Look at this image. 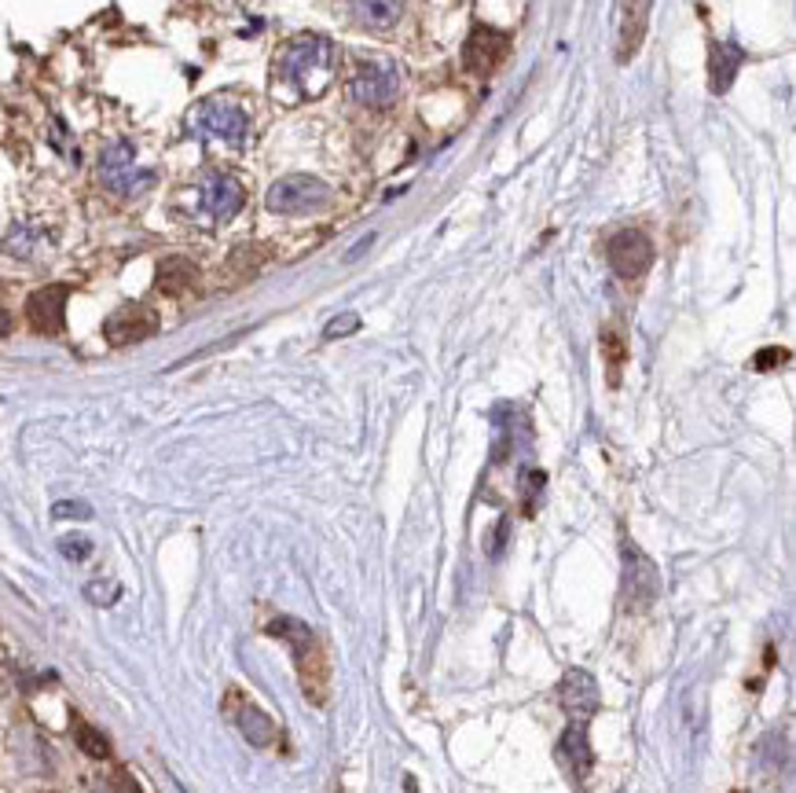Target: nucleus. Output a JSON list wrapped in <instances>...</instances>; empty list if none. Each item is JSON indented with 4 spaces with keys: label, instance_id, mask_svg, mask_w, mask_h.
<instances>
[{
    "label": "nucleus",
    "instance_id": "ddd939ff",
    "mask_svg": "<svg viewBox=\"0 0 796 793\" xmlns=\"http://www.w3.org/2000/svg\"><path fill=\"white\" fill-rule=\"evenodd\" d=\"M345 12L353 15L356 26L374 30V34H385L401 23L404 15V0H345Z\"/></svg>",
    "mask_w": 796,
    "mask_h": 793
},
{
    "label": "nucleus",
    "instance_id": "cd10ccee",
    "mask_svg": "<svg viewBox=\"0 0 796 793\" xmlns=\"http://www.w3.org/2000/svg\"><path fill=\"white\" fill-rule=\"evenodd\" d=\"M8 331H12V317H8V312H4V309H0V338H4V335H8Z\"/></svg>",
    "mask_w": 796,
    "mask_h": 793
},
{
    "label": "nucleus",
    "instance_id": "aec40b11",
    "mask_svg": "<svg viewBox=\"0 0 796 793\" xmlns=\"http://www.w3.org/2000/svg\"><path fill=\"white\" fill-rule=\"evenodd\" d=\"M37 246H41V232L37 228H15L12 235H8V250H12L15 257H34L37 254Z\"/></svg>",
    "mask_w": 796,
    "mask_h": 793
},
{
    "label": "nucleus",
    "instance_id": "2eb2a0df",
    "mask_svg": "<svg viewBox=\"0 0 796 793\" xmlns=\"http://www.w3.org/2000/svg\"><path fill=\"white\" fill-rule=\"evenodd\" d=\"M741 62H746V51H741L735 41H723V45L712 48L708 59V78H712V92H727L730 81L738 78Z\"/></svg>",
    "mask_w": 796,
    "mask_h": 793
},
{
    "label": "nucleus",
    "instance_id": "412c9836",
    "mask_svg": "<svg viewBox=\"0 0 796 793\" xmlns=\"http://www.w3.org/2000/svg\"><path fill=\"white\" fill-rule=\"evenodd\" d=\"M85 595L96 602V607H111V602L118 599V584H114V581H92L85 588Z\"/></svg>",
    "mask_w": 796,
    "mask_h": 793
},
{
    "label": "nucleus",
    "instance_id": "5701e85b",
    "mask_svg": "<svg viewBox=\"0 0 796 793\" xmlns=\"http://www.w3.org/2000/svg\"><path fill=\"white\" fill-rule=\"evenodd\" d=\"M602 353L610 357V368H613V379H616V368H621V360H624V342L616 338V331H605L602 335Z\"/></svg>",
    "mask_w": 796,
    "mask_h": 793
},
{
    "label": "nucleus",
    "instance_id": "6e6552de",
    "mask_svg": "<svg viewBox=\"0 0 796 793\" xmlns=\"http://www.w3.org/2000/svg\"><path fill=\"white\" fill-rule=\"evenodd\" d=\"M243 203H246V192L232 173H209L198 184V206L206 210L209 221H232L243 210Z\"/></svg>",
    "mask_w": 796,
    "mask_h": 793
},
{
    "label": "nucleus",
    "instance_id": "1a4fd4ad",
    "mask_svg": "<svg viewBox=\"0 0 796 793\" xmlns=\"http://www.w3.org/2000/svg\"><path fill=\"white\" fill-rule=\"evenodd\" d=\"M159 331V317L148 306H125L103 323V335L111 346H136V342L151 338Z\"/></svg>",
    "mask_w": 796,
    "mask_h": 793
},
{
    "label": "nucleus",
    "instance_id": "a211bd4d",
    "mask_svg": "<svg viewBox=\"0 0 796 793\" xmlns=\"http://www.w3.org/2000/svg\"><path fill=\"white\" fill-rule=\"evenodd\" d=\"M562 757L569 760V768L576 771V775H584V771L591 768V749H588V727L584 724H576L573 720V727L562 735Z\"/></svg>",
    "mask_w": 796,
    "mask_h": 793
},
{
    "label": "nucleus",
    "instance_id": "6ab92c4d",
    "mask_svg": "<svg viewBox=\"0 0 796 793\" xmlns=\"http://www.w3.org/2000/svg\"><path fill=\"white\" fill-rule=\"evenodd\" d=\"M74 732H78V746L85 749L89 757H96V760H103L111 754V746H107V738H103L96 727H89L85 720H74Z\"/></svg>",
    "mask_w": 796,
    "mask_h": 793
},
{
    "label": "nucleus",
    "instance_id": "423d86ee",
    "mask_svg": "<svg viewBox=\"0 0 796 793\" xmlns=\"http://www.w3.org/2000/svg\"><path fill=\"white\" fill-rule=\"evenodd\" d=\"M401 92V70L393 59H364L353 74V100L364 107H390Z\"/></svg>",
    "mask_w": 796,
    "mask_h": 793
},
{
    "label": "nucleus",
    "instance_id": "393cba45",
    "mask_svg": "<svg viewBox=\"0 0 796 793\" xmlns=\"http://www.w3.org/2000/svg\"><path fill=\"white\" fill-rule=\"evenodd\" d=\"M51 515H56V518H89L92 507H85V504H56Z\"/></svg>",
    "mask_w": 796,
    "mask_h": 793
},
{
    "label": "nucleus",
    "instance_id": "4468645a",
    "mask_svg": "<svg viewBox=\"0 0 796 793\" xmlns=\"http://www.w3.org/2000/svg\"><path fill=\"white\" fill-rule=\"evenodd\" d=\"M624 555H627V595H632L635 607H646V602H654V595L661 591V577H657L654 562H649L635 544H627Z\"/></svg>",
    "mask_w": 796,
    "mask_h": 793
},
{
    "label": "nucleus",
    "instance_id": "a878e982",
    "mask_svg": "<svg viewBox=\"0 0 796 793\" xmlns=\"http://www.w3.org/2000/svg\"><path fill=\"white\" fill-rule=\"evenodd\" d=\"M785 357H789L785 349H763L760 357H757V368L768 371V368H774V364H785Z\"/></svg>",
    "mask_w": 796,
    "mask_h": 793
},
{
    "label": "nucleus",
    "instance_id": "4be33fe9",
    "mask_svg": "<svg viewBox=\"0 0 796 793\" xmlns=\"http://www.w3.org/2000/svg\"><path fill=\"white\" fill-rule=\"evenodd\" d=\"M59 551L67 559H74V562H81V559H89L92 555V540L89 537H62L59 540Z\"/></svg>",
    "mask_w": 796,
    "mask_h": 793
},
{
    "label": "nucleus",
    "instance_id": "b1692460",
    "mask_svg": "<svg viewBox=\"0 0 796 793\" xmlns=\"http://www.w3.org/2000/svg\"><path fill=\"white\" fill-rule=\"evenodd\" d=\"M360 327V320L353 317V312H345L342 320H331L327 323V338H338V335H349V331H356Z\"/></svg>",
    "mask_w": 796,
    "mask_h": 793
},
{
    "label": "nucleus",
    "instance_id": "bb28decb",
    "mask_svg": "<svg viewBox=\"0 0 796 793\" xmlns=\"http://www.w3.org/2000/svg\"><path fill=\"white\" fill-rule=\"evenodd\" d=\"M114 786H118V793H140V790H136V782L125 775V771H118V775H114Z\"/></svg>",
    "mask_w": 796,
    "mask_h": 793
},
{
    "label": "nucleus",
    "instance_id": "0eeeda50",
    "mask_svg": "<svg viewBox=\"0 0 796 793\" xmlns=\"http://www.w3.org/2000/svg\"><path fill=\"white\" fill-rule=\"evenodd\" d=\"M605 257H610L613 273L621 279H638L654 265V243H649L646 232L638 228H621L610 243H605Z\"/></svg>",
    "mask_w": 796,
    "mask_h": 793
},
{
    "label": "nucleus",
    "instance_id": "20e7f679",
    "mask_svg": "<svg viewBox=\"0 0 796 793\" xmlns=\"http://www.w3.org/2000/svg\"><path fill=\"white\" fill-rule=\"evenodd\" d=\"M187 129H192L195 137L224 140V143H232V148H239L250 133V122H246V111L239 107V103L203 100L192 114H187Z\"/></svg>",
    "mask_w": 796,
    "mask_h": 793
},
{
    "label": "nucleus",
    "instance_id": "f257e3e1",
    "mask_svg": "<svg viewBox=\"0 0 796 793\" xmlns=\"http://www.w3.org/2000/svg\"><path fill=\"white\" fill-rule=\"evenodd\" d=\"M334 74H338V48L320 34L295 37L279 56V81L305 100L323 96L331 89Z\"/></svg>",
    "mask_w": 796,
    "mask_h": 793
},
{
    "label": "nucleus",
    "instance_id": "f3484780",
    "mask_svg": "<svg viewBox=\"0 0 796 793\" xmlns=\"http://www.w3.org/2000/svg\"><path fill=\"white\" fill-rule=\"evenodd\" d=\"M195 265L184 257H170L159 265V290H165V295H184L187 287H195Z\"/></svg>",
    "mask_w": 796,
    "mask_h": 793
},
{
    "label": "nucleus",
    "instance_id": "9d476101",
    "mask_svg": "<svg viewBox=\"0 0 796 793\" xmlns=\"http://www.w3.org/2000/svg\"><path fill=\"white\" fill-rule=\"evenodd\" d=\"M558 698H562L565 713H569L576 724H588V720L599 713V705H602L599 683H595L584 669H569V673L562 676Z\"/></svg>",
    "mask_w": 796,
    "mask_h": 793
},
{
    "label": "nucleus",
    "instance_id": "9b49d317",
    "mask_svg": "<svg viewBox=\"0 0 796 793\" xmlns=\"http://www.w3.org/2000/svg\"><path fill=\"white\" fill-rule=\"evenodd\" d=\"M67 298H70V287H41L30 295L26 301V320L30 327L41 331V335H59L62 331V317H67Z\"/></svg>",
    "mask_w": 796,
    "mask_h": 793
},
{
    "label": "nucleus",
    "instance_id": "7ed1b4c3",
    "mask_svg": "<svg viewBox=\"0 0 796 793\" xmlns=\"http://www.w3.org/2000/svg\"><path fill=\"white\" fill-rule=\"evenodd\" d=\"M331 198H334V192L320 181V176L295 173V176H282V181H276L268 187L265 206L272 214L301 217V214H316V210H323V206H331Z\"/></svg>",
    "mask_w": 796,
    "mask_h": 793
},
{
    "label": "nucleus",
    "instance_id": "39448f33",
    "mask_svg": "<svg viewBox=\"0 0 796 793\" xmlns=\"http://www.w3.org/2000/svg\"><path fill=\"white\" fill-rule=\"evenodd\" d=\"M100 181L107 192L122 195V198H132L140 192H148L154 184V173L151 170H136V151L132 143H111L107 151L100 154Z\"/></svg>",
    "mask_w": 796,
    "mask_h": 793
},
{
    "label": "nucleus",
    "instance_id": "f8f14e48",
    "mask_svg": "<svg viewBox=\"0 0 796 793\" xmlns=\"http://www.w3.org/2000/svg\"><path fill=\"white\" fill-rule=\"evenodd\" d=\"M507 51H510V37L507 34H499V30H492V26H477L474 34H470V41H466L463 59H466V67L474 70V74H492Z\"/></svg>",
    "mask_w": 796,
    "mask_h": 793
},
{
    "label": "nucleus",
    "instance_id": "f03ea898",
    "mask_svg": "<svg viewBox=\"0 0 796 793\" xmlns=\"http://www.w3.org/2000/svg\"><path fill=\"white\" fill-rule=\"evenodd\" d=\"M272 635H279V640L290 643V651H295V665H298V676H301V687H305V694L312 698L316 705L327 702V654H323V646L316 640V632L309 629V624H301L295 618H276L268 624Z\"/></svg>",
    "mask_w": 796,
    "mask_h": 793
},
{
    "label": "nucleus",
    "instance_id": "dca6fc26",
    "mask_svg": "<svg viewBox=\"0 0 796 793\" xmlns=\"http://www.w3.org/2000/svg\"><path fill=\"white\" fill-rule=\"evenodd\" d=\"M235 724H239V732H243L246 743H254V746L276 743V724H272L265 709H257L254 702H243L235 709Z\"/></svg>",
    "mask_w": 796,
    "mask_h": 793
}]
</instances>
